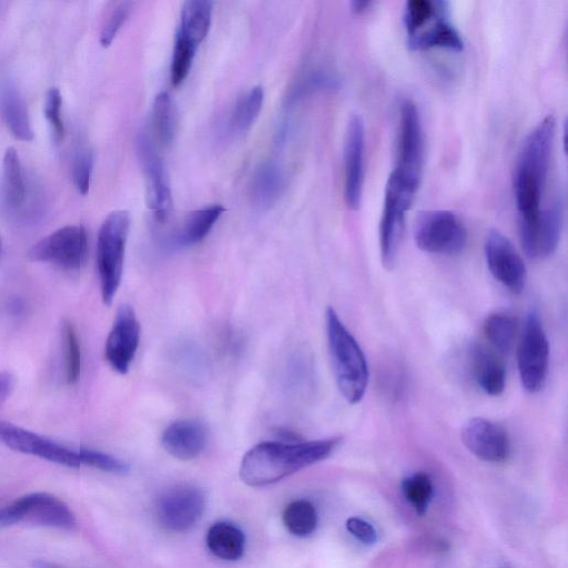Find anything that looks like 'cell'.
Segmentation results:
<instances>
[{"label":"cell","mask_w":568,"mask_h":568,"mask_svg":"<svg viewBox=\"0 0 568 568\" xmlns=\"http://www.w3.org/2000/svg\"><path fill=\"white\" fill-rule=\"evenodd\" d=\"M44 116L49 123L52 140L59 144L64 138V123L62 119V95L58 88H51L45 95Z\"/></svg>","instance_id":"8d00e7d4"},{"label":"cell","mask_w":568,"mask_h":568,"mask_svg":"<svg viewBox=\"0 0 568 568\" xmlns=\"http://www.w3.org/2000/svg\"><path fill=\"white\" fill-rule=\"evenodd\" d=\"M460 438L465 447L484 462H504L510 454L507 432L499 424L484 417L467 420Z\"/></svg>","instance_id":"d6986e66"},{"label":"cell","mask_w":568,"mask_h":568,"mask_svg":"<svg viewBox=\"0 0 568 568\" xmlns=\"http://www.w3.org/2000/svg\"><path fill=\"white\" fill-rule=\"evenodd\" d=\"M263 99V88L256 85L236 101L229 120L232 133L242 134L251 129L260 114Z\"/></svg>","instance_id":"f546056e"},{"label":"cell","mask_w":568,"mask_h":568,"mask_svg":"<svg viewBox=\"0 0 568 568\" xmlns=\"http://www.w3.org/2000/svg\"><path fill=\"white\" fill-rule=\"evenodd\" d=\"M424 153V135L418 110L412 100H404L399 106L393 170L420 182Z\"/></svg>","instance_id":"30bf717a"},{"label":"cell","mask_w":568,"mask_h":568,"mask_svg":"<svg viewBox=\"0 0 568 568\" xmlns=\"http://www.w3.org/2000/svg\"><path fill=\"white\" fill-rule=\"evenodd\" d=\"M206 545L210 551L223 560H237L245 548L244 532L227 521H217L206 534Z\"/></svg>","instance_id":"4316f807"},{"label":"cell","mask_w":568,"mask_h":568,"mask_svg":"<svg viewBox=\"0 0 568 568\" xmlns=\"http://www.w3.org/2000/svg\"><path fill=\"white\" fill-rule=\"evenodd\" d=\"M418 187L393 172L387 179L379 222L381 260L386 270H392L396 263L406 213Z\"/></svg>","instance_id":"5b68a950"},{"label":"cell","mask_w":568,"mask_h":568,"mask_svg":"<svg viewBox=\"0 0 568 568\" xmlns=\"http://www.w3.org/2000/svg\"><path fill=\"white\" fill-rule=\"evenodd\" d=\"M369 6V1H353L351 3L352 11L356 14L363 13Z\"/></svg>","instance_id":"60d3db41"},{"label":"cell","mask_w":568,"mask_h":568,"mask_svg":"<svg viewBox=\"0 0 568 568\" xmlns=\"http://www.w3.org/2000/svg\"><path fill=\"white\" fill-rule=\"evenodd\" d=\"M77 450L81 465L113 474H125L129 470L128 464L108 453L91 448H79Z\"/></svg>","instance_id":"d590c367"},{"label":"cell","mask_w":568,"mask_h":568,"mask_svg":"<svg viewBox=\"0 0 568 568\" xmlns=\"http://www.w3.org/2000/svg\"><path fill=\"white\" fill-rule=\"evenodd\" d=\"M556 135V121L544 118L526 136L514 172V196L518 226L534 222L551 201L544 196L549 175Z\"/></svg>","instance_id":"6da1fadb"},{"label":"cell","mask_w":568,"mask_h":568,"mask_svg":"<svg viewBox=\"0 0 568 568\" xmlns=\"http://www.w3.org/2000/svg\"><path fill=\"white\" fill-rule=\"evenodd\" d=\"M490 274L515 294L524 291L527 282L526 265L511 242L499 231L490 230L484 244Z\"/></svg>","instance_id":"5bb4252c"},{"label":"cell","mask_w":568,"mask_h":568,"mask_svg":"<svg viewBox=\"0 0 568 568\" xmlns=\"http://www.w3.org/2000/svg\"><path fill=\"white\" fill-rule=\"evenodd\" d=\"M212 11V1L189 0L184 2L176 38L197 48L209 32Z\"/></svg>","instance_id":"484cf974"},{"label":"cell","mask_w":568,"mask_h":568,"mask_svg":"<svg viewBox=\"0 0 568 568\" xmlns=\"http://www.w3.org/2000/svg\"><path fill=\"white\" fill-rule=\"evenodd\" d=\"M30 523L60 530H73L77 518L59 497L43 491L23 495L0 508V527Z\"/></svg>","instance_id":"8992f818"},{"label":"cell","mask_w":568,"mask_h":568,"mask_svg":"<svg viewBox=\"0 0 568 568\" xmlns=\"http://www.w3.org/2000/svg\"><path fill=\"white\" fill-rule=\"evenodd\" d=\"M136 152L145 182L146 203L159 223H164L172 207L165 168L153 140L144 133L136 138Z\"/></svg>","instance_id":"8fae6325"},{"label":"cell","mask_w":568,"mask_h":568,"mask_svg":"<svg viewBox=\"0 0 568 568\" xmlns=\"http://www.w3.org/2000/svg\"><path fill=\"white\" fill-rule=\"evenodd\" d=\"M61 341L64 355L65 381L69 385H73L80 376L81 349L77 331L68 318H64L61 323Z\"/></svg>","instance_id":"1f68e13d"},{"label":"cell","mask_w":568,"mask_h":568,"mask_svg":"<svg viewBox=\"0 0 568 568\" xmlns=\"http://www.w3.org/2000/svg\"><path fill=\"white\" fill-rule=\"evenodd\" d=\"M88 234L82 225H65L38 241L28 252L33 262L65 271L81 270L88 260Z\"/></svg>","instance_id":"9c48e42d"},{"label":"cell","mask_w":568,"mask_h":568,"mask_svg":"<svg viewBox=\"0 0 568 568\" xmlns=\"http://www.w3.org/2000/svg\"><path fill=\"white\" fill-rule=\"evenodd\" d=\"M402 491L418 515L423 516L427 511L434 494L433 484L427 474L418 471L404 478Z\"/></svg>","instance_id":"d6a6232c"},{"label":"cell","mask_w":568,"mask_h":568,"mask_svg":"<svg viewBox=\"0 0 568 568\" xmlns=\"http://www.w3.org/2000/svg\"><path fill=\"white\" fill-rule=\"evenodd\" d=\"M348 532L358 541L366 546H372L377 541V531L375 527L359 517H349L345 523Z\"/></svg>","instance_id":"f35d334b"},{"label":"cell","mask_w":568,"mask_h":568,"mask_svg":"<svg viewBox=\"0 0 568 568\" xmlns=\"http://www.w3.org/2000/svg\"><path fill=\"white\" fill-rule=\"evenodd\" d=\"M151 124L158 146H170L176 132V110L168 92H160L155 97L151 111Z\"/></svg>","instance_id":"83f0119b"},{"label":"cell","mask_w":568,"mask_h":568,"mask_svg":"<svg viewBox=\"0 0 568 568\" xmlns=\"http://www.w3.org/2000/svg\"><path fill=\"white\" fill-rule=\"evenodd\" d=\"M34 568H71L48 560H36L33 562Z\"/></svg>","instance_id":"b9f144b4"},{"label":"cell","mask_w":568,"mask_h":568,"mask_svg":"<svg viewBox=\"0 0 568 568\" xmlns=\"http://www.w3.org/2000/svg\"><path fill=\"white\" fill-rule=\"evenodd\" d=\"M325 331L337 388L349 404H357L364 397L369 379L365 354L332 307L325 312Z\"/></svg>","instance_id":"3957f363"},{"label":"cell","mask_w":568,"mask_h":568,"mask_svg":"<svg viewBox=\"0 0 568 568\" xmlns=\"http://www.w3.org/2000/svg\"><path fill=\"white\" fill-rule=\"evenodd\" d=\"M14 386V377L8 371L0 372V405L7 400Z\"/></svg>","instance_id":"ab89813d"},{"label":"cell","mask_w":568,"mask_h":568,"mask_svg":"<svg viewBox=\"0 0 568 568\" xmlns=\"http://www.w3.org/2000/svg\"><path fill=\"white\" fill-rule=\"evenodd\" d=\"M130 223L129 212L118 210L105 217L99 230L97 267L104 305L112 303L121 283Z\"/></svg>","instance_id":"277c9868"},{"label":"cell","mask_w":568,"mask_h":568,"mask_svg":"<svg viewBox=\"0 0 568 568\" xmlns=\"http://www.w3.org/2000/svg\"><path fill=\"white\" fill-rule=\"evenodd\" d=\"M517 366L521 386L528 393L539 392L546 384L549 344L538 314L530 311L525 320L517 348Z\"/></svg>","instance_id":"ba28073f"},{"label":"cell","mask_w":568,"mask_h":568,"mask_svg":"<svg viewBox=\"0 0 568 568\" xmlns=\"http://www.w3.org/2000/svg\"><path fill=\"white\" fill-rule=\"evenodd\" d=\"M0 252H1V239H0Z\"/></svg>","instance_id":"ee69618b"},{"label":"cell","mask_w":568,"mask_h":568,"mask_svg":"<svg viewBox=\"0 0 568 568\" xmlns=\"http://www.w3.org/2000/svg\"><path fill=\"white\" fill-rule=\"evenodd\" d=\"M28 197L27 176L14 148H8L2 160L1 200L10 212L21 210Z\"/></svg>","instance_id":"603a6c76"},{"label":"cell","mask_w":568,"mask_h":568,"mask_svg":"<svg viewBox=\"0 0 568 568\" xmlns=\"http://www.w3.org/2000/svg\"><path fill=\"white\" fill-rule=\"evenodd\" d=\"M130 9V2H120L113 8L100 33V43L102 47L106 48L113 42L119 30L128 19Z\"/></svg>","instance_id":"74e56055"},{"label":"cell","mask_w":568,"mask_h":568,"mask_svg":"<svg viewBox=\"0 0 568 568\" xmlns=\"http://www.w3.org/2000/svg\"><path fill=\"white\" fill-rule=\"evenodd\" d=\"M406 37L407 45L414 51L444 49L460 52L464 49V41L450 21L445 1H435L432 12Z\"/></svg>","instance_id":"e0dca14e"},{"label":"cell","mask_w":568,"mask_h":568,"mask_svg":"<svg viewBox=\"0 0 568 568\" xmlns=\"http://www.w3.org/2000/svg\"><path fill=\"white\" fill-rule=\"evenodd\" d=\"M365 129L359 115L354 114L347 122L343 148L344 200L351 210H357L362 202L364 185Z\"/></svg>","instance_id":"ac0fdd59"},{"label":"cell","mask_w":568,"mask_h":568,"mask_svg":"<svg viewBox=\"0 0 568 568\" xmlns=\"http://www.w3.org/2000/svg\"><path fill=\"white\" fill-rule=\"evenodd\" d=\"M140 323L132 306L121 305L105 341L104 357L110 367L125 374L133 362L140 343Z\"/></svg>","instance_id":"2e32d148"},{"label":"cell","mask_w":568,"mask_h":568,"mask_svg":"<svg viewBox=\"0 0 568 568\" xmlns=\"http://www.w3.org/2000/svg\"><path fill=\"white\" fill-rule=\"evenodd\" d=\"M339 443V437L296 443L280 440L260 443L243 456L240 478L252 487L274 484L326 459Z\"/></svg>","instance_id":"7a4b0ae2"},{"label":"cell","mask_w":568,"mask_h":568,"mask_svg":"<svg viewBox=\"0 0 568 568\" xmlns=\"http://www.w3.org/2000/svg\"><path fill=\"white\" fill-rule=\"evenodd\" d=\"M161 443L174 458L191 460L204 450L207 444V428L194 419L175 420L163 430Z\"/></svg>","instance_id":"ffe728a7"},{"label":"cell","mask_w":568,"mask_h":568,"mask_svg":"<svg viewBox=\"0 0 568 568\" xmlns=\"http://www.w3.org/2000/svg\"><path fill=\"white\" fill-rule=\"evenodd\" d=\"M93 162V151L90 145L79 142L72 154L71 175L75 189L82 195H85L90 189Z\"/></svg>","instance_id":"836d02e7"},{"label":"cell","mask_w":568,"mask_h":568,"mask_svg":"<svg viewBox=\"0 0 568 568\" xmlns=\"http://www.w3.org/2000/svg\"><path fill=\"white\" fill-rule=\"evenodd\" d=\"M562 220V203L554 197L534 222L518 226L521 247L529 258L541 260L556 251Z\"/></svg>","instance_id":"9a60e30c"},{"label":"cell","mask_w":568,"mask_h":568,"mask_svg":"<svg viewBox=\"0 0 568 568\" xmlns=\"http://www.w3.org/2000/svg\"><path fill=\"white\" fill-rule=\"evenodd\" d=\"M413 236L419 250L442 255L460 253L468 237L462 220L447 210L422 212L415 221Z\"/></svg>","instance_id":"52a82bcc"},{"label":"cell","mask_w":568,"mask_h":568,"mask_svg":"<svg viewBox=\"0 0 568 568\" xmlns=\"http://www.w3.org/2000/svg\"><path fill=\"white\" fill-rule=\"evenodd\" d=\"M204 509V494L197 487L190 485L176 486L164 491L155 506L160 525L175 532L187 531L194 527Z\"/></svg>","instance_id":"7c38bea8"},{"label":"cell","mask_w":568,"mask_h":568,"mask_svg":"<svg viewBox=\"0 0 568 568\" xmlns=\"http://www.w3.org/2000/svg\"><path fill=\"white\" fill-rule=\"evenodd\" d=\"M0 444L22 454L77 468L80 467L78 450L70 449L34 432L0 420Z\"/></svg>","instance_id":"4fadbf2b"},{"label":"cell","mask_w":568,"mask_h":568,"mask_svg":"<svg viewBox=\"0 0 568 568\" xmlns=\"http://www.w3.org/2000/svg\"><path fill=\"white\" fill-rule=\"evenodd\" d=\"M4 4H6L4 2L0 1V16H1L2 11H3Z\"/></svg>","instance_id":"7bdbcfd3"},{"label":"cell","mask_w":568,"mask_h":568,"mask_svg":"<svg viewBox=\"0 0 568 568\" xmlns=\"http://www.w3.org/2000/svg\"><path fill=\"white\" fill-rule=\"evenodd\" d=\"M224 211L221 204H214L190 212L172 235V245L187 247L201 242Z\"/></svg>","instance_id":"d4e9b609"},{"label":"cell","mask_w":568,"mask_h":568,"mask_svg":"<svg viewBox=\"0 0 568 568\" xmlns=\"http://www.w3.org/2000/svg\"><path fill=\"white\" fill-rule=\"evenodd\" d=\"M196 49L194 45L175 37L171 61V82L174 87L181 84L187 77L195 57Z\"/></svg>","instance_id":"e575fe53"},{"label":"cell","mask_w":568,"mask_h":568,"mask_svg":"<svg viewBox=\"0 0 568 568\" xmlns=\"http://www.w3.org/2000/svg\"><path fill=\"white\" fill-rule=\"evenodd\" d=\"M470 366L474 379L489 396L500 395L506 386V367L501 355L483 344L470 349Z\"/></svg>","instance_id":"44dd1931"},{"label":"cell","mask_w":568,"mask_h":568,"mask_svg":"<svg viewBox=\"0 0 568 568\" xmlns=\"http://www.w3.org/2000/svg\"><path fill=\"white\" fill-rule=\"evenodd\" d=\"M285 185L282 166L274 160L262 163L253 173L250 194L255 205L272 206L281 196Z\"/></svg>","instance_id":"cb8c5ba5"},{"label":"cell","mask_w":568,"mask_h":568,"mask_svg":"<svg viewBox=\"0 0 568 568\" xmlns=\"http://www.w3.org/2000/svg\"><path fill=\"white\" fill-rule=\"evenodd\" d=\"M483 329L494 351L503 355L513 349L518 331L514 316L501 312L489 314L484 321Z\"/></svg>","instance_id":"f1b7e54d"},{"label":"cell","mask_w":568,"mask_h":568,"mask_svg":"<svg viewBox=\"0 0 568 568\" xmlns=\"http://www.w3.org/2000/svg\"><path fill=\"white\" fill-rule=\"evenodd\" d=\"M0 113L11 134L21 141H31L33 130L27 103L12 80L0 83Z\"/></svg>","instance_id":"7402d4cb"},{"label":"cell","mask_w":568,"mask_h":568,"mask_svg":"<svg viewBox=\"0 0 568 568\" xmlns=\"http://www.w3.org/2000/svg\"><path fill=\"white\" fill-rule=\"evenodd\" d=\"M282 518L286 529L296 537L310 536L317 526L315 506L306 499L291 501L285 507Z\"/></svg>","instance_id":"4dcf8cb0"}]
</instances>
